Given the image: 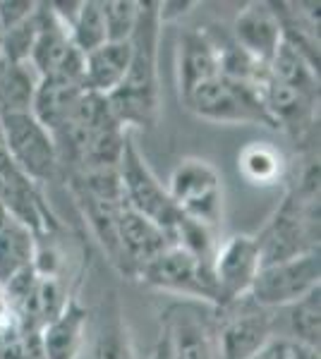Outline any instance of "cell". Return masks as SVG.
I'll return each instance as SVG.
<instances>
[{"mask_svg":"<svg viewBox=\"0 0 321 359\" xmlns=\"http://www.w3.org/2000/svg\"><path fill=\"white\" fill-rule=\"evenodd\" d=\"M195 8V3H190V0H178V3H159V22L161 27L166 25V22H175L180 20L185 13H190V10Z\"/></svg>","mask_w":321,"mask_h":359,"instance_id":"cell-28","label":"cell"},{"mask_svg":"<svg viewBox=\"0 0 321 359\" xmlns=\"http://www.w3.org/2000/svg\"><path fill=\"white\" fill-rule=\"evenodd\" d=\"M3 149L10 161L37 184L51 182L60 172L55 139L32 113L0 115Z\"/></svg>","mask_w":321,"mask_h":359,"instance_id":"cell-3","label":"cell"},{"mask_svg":"<svg viewBox=\"0 0 321 359\" xmlns=\"http://www.w3.org/2000/svg\"><path fill=\"white\" fill-rule=\"evenodd\" d=\"M39 74L29 62H8L0 57V115L32 113Z\"/></svg>","mask_w":321,"mask_h":359,"instance_id":"cell-21","label":"cell"},{"mask_svg":"<svg viewBox=\"0 0 321 359\" xmlns=\"http://www.w3.org/2000/svg\"><path fill=\"white\" fill-rule=\"evenodd\" d=\"M168 194L175 208L192 221L216 228L223 216V184L218 170L202 158H185L173 168Z\"/></svg>","mask_w":321,"mask_h":359,"instance_id":"cell-7","label":"cell"},{"mask_svg":"<svg viewBox=\"0 0 321 359\" xmlns=\"http://www.w3.org/2000/svg\"><path fill=\"white\" fill-rule=\"evenodd\" d=\"M130 67V41H106L84 55V89L108 96L122 84Z\"/></svg>","mask_w":321,"mask_h":359,"instance_id":"cell-18","label":"cell"},{"mask_svg":"<svg viewBox=\"0 0 321 359\" xmlns=\"http://www.w3.org/2000/svg\"><path fill=\"white\" fill-rule=\"evenodd\" d=\"M319 280L321 262L317 249V252L300 254V257L285 259V262L261 266L247 297L266 311L285 309L317 290Z\"/></svg>","mask_w":321,"mask_h":359,"instance_id":"cell-6","label":"cell"},{"mask_svg":"<svg viewBox=\"0 0 321 359\" xmlns=\"http://www.w3.org/2000/svg\"><path fill=\"white\" fill-rule=\"evenodd\" d=\"M77 359H139L115 294L103 297L96 309H86L84 340Z\"/></svg>","mask_w":321,"mask_h":359,"instance_id":"cell-11","label":"cell"},{"mask_svg":"<svg viewBox=\"0 0 321 359\" xmlns=\"http://www.w3.org/2000/svg\"><path fill=\"white\" fill-rule=\"evenodd\" d=\"M101 10L108 41H130L134 25H137L139 3H134V0H106V3H101Z\"/></svg>","mask_w":321,"mask_h":359,"instance_id":"cell-26","label":"cell"},{"mask_svg":"<svg viewBox=\"0 0 321 359\" xmlns=\"http://www.w3.org/2000/svg\"><path fill=\"white\" fill-rule=\"evenodd\" d=\"M37 13L34 0H0V34L8 32Z\"/></svg>","mask_w":321,"mask_h":359,"instance_id":"cell-27","label":"cell"},{"mask_svg":"<svg viewBox=\"0 0 321 359\" xmlns=\"http://www.w3.org/2000/svg\"><path fill=\"white\" fill-rule=\"evenodd\" d=\"M118 172L125 204L137 213H142L144 218H149L151 223H156L161 230H166L168 237H171L175 225L183 221V213L175 208L166 184L154 175V170L147 165V161L139 154L137 144L132 142L130 135L125 139Z\"/></svg>","mask_w":321,"mask_h":359,"instance_id":"cell-4","label":"cell"},{"mask_svg":"<svg viewBox=\"0 0 321 359\" xmlns=\"http://www.w3.org/2000/svg\"><path fill=\"white\" fill-rule=\"evenodd\" d=\"M283 41V27L278 20V13L271 3H249L240 10L235 20V43L268 67L273 53Z\"/></svg>","mask_w":321,"mask_h":359,"instance_id":"cell-14","label":"cell"},{"mask_svg":"<svg viewBox=\"0 0 321 359\" xmlns=\"http://www.w3.org/2000/svg\"><path fill=\"white\" fill-rule=\"evenodd\" d=\"M214 323L216 359H254L271 345L273 316L249 297L221 306Z\"/></svg>","mask_w":321,"mask_h":359,"instance_id":"cell-5","label":"cell"},{"mask_svg":"<svg viewBox=\"0 0 321 359\" xmlns=\"http://www.w3.org/2000/svg\"><path fill=\"white\" fill-rule=\"evenodd\" d=\"M70 41L81 55L96 50L98 46L108 41L106 39V25H103V10L98 0H84L77 17L67 29Z\"/></svg>","mask_w":321,"mask_h":359,"instance_id":"cell-25","label":"cell"},{"mask_svg":"<svg viewBox=\"0 0 321 359\" xmlns=\"http://www.w3.org/2000/svg\"><path fill=\"white\" fill-rule=\"evenodd\" d=\"M163 333L168 335L173 359H216L214 323L199 306L173 304L163 316Z\"/></svg>","mask_w":321,"mask_h":359,"instance_id":"cell-12","label":"cell"},{"mask_svg":"<svg viewBox=\"0 0 321 359\" xmlns=\"http://www.w3.org/2000/svg\"><path fill=\"white\" fill-rule=\"evenodd\" d=\"M259 269L261 257L252 235H232L216 245L211 259V276L218 297L216 309L247 297Z\"/></svg>","mask_w":321,"mask_h":359,"instance_id":"cell-9","label":"cell"},{"mask_svg":"<svg viewBox=\"0 0 321 359\" xmlns=\"http://www.w3.org/2000/svg\"><path fill=\"white\" fill-rule=\"evenodd\" d=\"M273 357H276V343H271L264 352H259L254 359H273Z\"/></svg>","mask_w":321,"mask_h":359,"instance_id":"cell-29","label":"cell"},{"mask_svg":"<svg viewBox=\"0 0 321 359\" xmlns=\"http://www.w3.org/2000/svg\"><path fill=\"white\" fill-rule=\"evenodd\" d=\"M183 103L197 118L209 120V123H259L273 127L259 86H244L228 82L223 77H214L209 82L199 84L197 89H192L188 96H183Z\"/></svg>","mask_w":321,"mask_h":359,"instance_id":"cell-2","label":"cell"},{"mask_svg":"<svg viewBox=\"0 0 321 359\" xmlns=\"http://www.w3.org/2000/svg\"><path fill=\"white\" fill-rule=\"evenodd\" d=\"M115 225H118L120 249L125 254V262L130 266L132 276H137L151 259H156L171 247V237L166 230H161L156 223H151L149 218L130 208L125 201L118 208Z\"/></svg>","mask_w":321,"mask_h":359,"instance_id":"cell-13","label":"cell"},{"mask_svg":"<svg viewBox=\"0 0 321 359\" xmlns=\"http://www.w3.org/2000/svg\"><path fill=\"white\" fill-rule=\"evenodd\" d=\"M0 147H3V130H0Z\"/></svg>","mask_w":321,"mask_h":359,"instance_id":"cell-30","label":"cell"},{"mask_svg":"<svg viewBox=\"0 0 321 359\" xmlns=\"http://www.w3.org/2000/svg\"><path fill=\"white\" fill-rule=\"evenodd\" d=\"M242 177L256 187H273L285 175V158L276 147L266 142H249L237 156Z\"/></svg>","mask_w":321,"mask_h":359,"instance_id":"cell-23","label":"cell"},{"mask_svg":"<svg viewBox=\"0 0 321 359\" xmlns=\"http://www.w3.org/2000/svg\"><path fill=\"white\" fill-rule=\"evenodd\" d=\"M159 3H139L137 25L130 36V67L122 84L108 94L115 120L125 127H154L159 118Z\"/></svg>","mask_w":321,"mask_h":359,"instance_id":"cell-1","label":"cell"},{"mask_svg":"<svg viewBox=\"0 0 321 359\" xmlns=\"http://www.w3.org/2000/svg\"><path fill=\"white\" fill-rule=\"evenodd\" d=\"M0 201L10 218L29 228L34 235L53 233L58 228L53 211L39 192V184L10 161L3 147H0Z\"/></svg>","mask_w":321,"mask_h":359,"instance_id":"cell-10","label":"cell"},{"mask_svg":"<svg viewBox=\"0 0 321 359\" xmlns=\"http://www.w3.org/2000/svg\"><path fill=\"white\" fill-rule=\"evenodd\" d=\"M261 98H264L266 113L273 123V130H285L290 135H302L314 123V111H317V98H309L300 91L290 89L281 82L266 74L261 84Z\"/></svg>","mask_w":321,"mask_h":359,"instance_id":"cell-15","label":"cell"},{"mask_svg":"<svg viewBox=\"0 0 321 359\" xmlns=\"http://www.w3.org/2000/svg\"><path fill=\"white\" fill-rule=\"evenodd\" d=\"M84 84L65 77H44L37 84V94L32 101V115L51 135H55L70 120L74 106L84 94Z\"/></svg>","mask_w":321,"mask_h":359,"instance_id":"cell-17","label":"cell"},{"mask_svg":"<svg viewBox=\"0 0 321 359\" xmlns=\"http://www.w3.org/2000/svg\"><path fill=\"white\" fill-rule=\"evenodd\" d=\"M288 311V333L290 343L312 347L319 350V335H321V302H319V287L302 297L300 302L285 306Z\"/></svg>","mask_w":321,"mask_h":359,"instance_id":"cell-24","label":"cell"},{"mask_svg":"<svg viewBox=\"0 0 321 359\" xmlns=\"http://www.w3.org/2000/svg\"><path fill=\"white\" fill-rule=\"evenodd\" d=\"M147 285L163 292H173L180 297L197 299L202 304L218 306L216 285L211 276V264H204L195 259L190 252L171 245L166 252H161L156 259L144 266L137 273Z\"/></svg>","mask_w":321,"mask_h":359,"instance_id":"cell-8","label":"cell"},{"mask_svg":"<svg viewBox=\"0 0 321 359\" xmlns=\"http://www.w3.org/2000/svg\"><path fill=\"white\" fill-rule=\"evenodd\" d=\"M178 48L180 96H188L199 84L218 77V46L207 32H202V29L185 32L180 36Z\"/></svg>","mask_w":321,"mask_h":359,"instance_id":"cell-16","label":"cell"},{"mask_svg":"<svg viewBox=\"0 0 321 359\" xmlns=\"http://www.w3.org/2000/svg\"><path fill=\"white\" fill-rule=\"evenodd\" d=\"M266 69L276 82L319 101V69L288 41H281Z\"/></svg>","mask_w":321,"mask_h":359,"instance_id":"cell-20","label":"cell"},{"mask_svg":"<svg viewBox=\"0 0 321 359\" xmlns=\"http://www.w3.org/2000/svg\"><path fill=\"white\" fill-rule=\"evenodd\" d=\"M86 306L70 299L53 321L41 328V347L46 359H77L84 340Z\"/></svg>","mask_w":321,"mask_h":359,"instance_id":"cell-19","label":"cell"},{"mask_svg":"<svg viewBox=\"0 0 321 359\" xmlns=\"http://www.w3.org/2000/svg\"><path fill=\"white\" fill-rule=\"evenodd\" d=\"M37 254V235L10 218L0 228V283L10 280L20 271L32 269Z\"/></svg>","mask_w":321,"mask_h":359,"instance_id":"cell-22","label":"cell"}]
</instances>
